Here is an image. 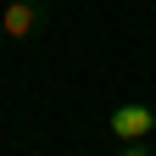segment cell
<instances>
[{
    "instance_id": "1",
    "label": "cell",
    "mask_w": 156,
    "mask_h": 156,
    "mask_svg": "<svg viewBox=\"0 0 156 156\" xmlns=\"http://www.w3.org/2000/svg\"><path fill=\"white\" fill-rule=\"evenodd\" d=\"M106 128H112V140H117V145H128V140H151L156 112H151L145 101H123V106L106 117Z\"/></svg>"
},
{
    "instance_id": "4",
    "label": "cell",
    "mask_w": 156,
    "mask_h": 156,
    "mask_svg": "<svg viewBox=\"0 0 156 156\" xmlns=\"http://www.w3.org/2000/svg\"><path fill=\"white\" fill-rule=\"evenodd\" d=\"M0 39H6V28H0Z\"/></svg>"
},
{
    "instance_id": "3",
    "label": "cell",
    "mask_w": 156,
    "mask_h": 156,
    "mask_svg": "<svg viewBox=\"0 0 156 156\" xmlns=\"http://www.w3.org/2000/svg\"><path fill=\"white\" fill-rule=\"evenodd\" d=\"M112 156H151V145H145V140H128V145H117Z\"/></svg>"
},
{
    "instance_id": "2",
    "label": "cell",
    "mask_w": 156,
    "mask_h": 156,
    "mask_svg": "<svg viewBox=\"0 0 156 156\" xmlns=\"http://www.w3.org/2000/svg\"><path fill=\"white\" fill-rule=\"evenodd\" d=\"M45 23H50V11L39 6V0H11V6L0 11V28H6V39H17V45H23V39H34Z\"/></svg>"
}]
</instances>
